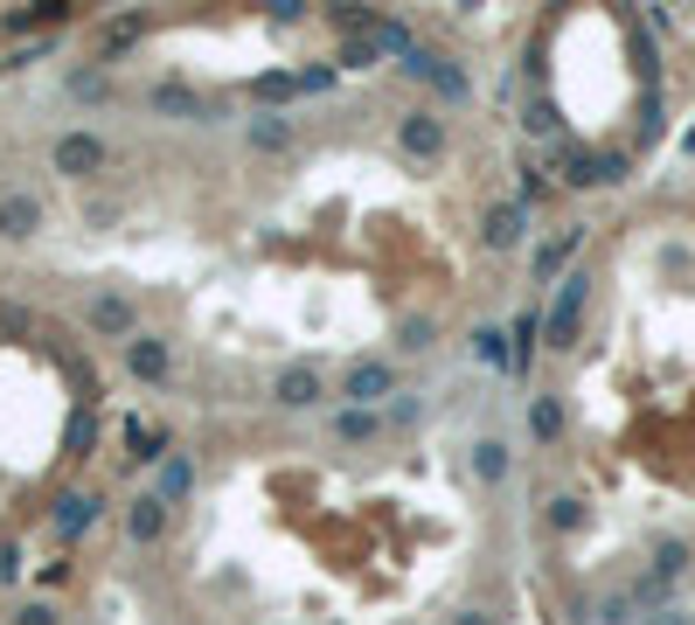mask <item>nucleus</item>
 Here are the masks:
<instances>
[{"label":"nucleus","mask_w":695,"mask_h":625,"mask_svg":"<svg viewBox=\"0 0 695 625\" xmlns=\"http://www.w3.org/2000/svg\"><path fill=\"white\" fill-rule=\"evenodd\" d=\"M397 146H404L410 160H439V154H445L439 111H404V119H397Z\"/></svg>","instance_id":"nucleus-1"},{"label":"nucleus","mask_w":695,"mask_h":625,"mask_svg":"<svg viewBox=\"0 0 695 625\" xmlns=\"http://www.w3.org/2000/svg\"><path fill=\"white\" fill-rule=\"evenodd\" d=\"M98 167H105V140H98V132H63V140H56V175L84 181V175H98Z\"/></svg>","instance_id":"nucleus-2"},{"label":"nucleus","mask_w":695,"mask_h":625,"mask_svg":"<svg viewBox=\"0 0 695 625\" xmlns=\"http://www.w3.org/2000/svg\"><path fill=\"white\" fill-rule=\"evenodd\" d=\"M390 389H397V375H390L383 362H355V369H348V383H341V396H348L355 410H375Z\"/></svg>","instance_id":"nucleus-3"},{"label":"nucleus","mask_w":695,"mask_h":625,"mask_svg":"<svg viewBox=\"0 0 695 625\" xmlns=\"http://www.w3.org/2000/svg\"><path fill=\"white\" fill-rule=\"evenodd\" d=\"M272 404H278V410H307V404H321V369H313V362L286 369V375L272 383Z\"/></svg>","instance_id":"nucleus-4"},{"label":"nucleus","mask_w":695,"mask_h":625,"mask_svg":"<svg viewBox=\"0 0 695 625\" xmlns=\"http://www.w3.org/2000/svg\"><path fill=\"white\" fill-rule=\"evenodd\" d=\"M404 70H410V77H424V84H439L445 98H466V77L445 63V56H431V49H404Z\"/></svg>","instance_id":"nucleus-5"},{"label":"nucleus","mask_w":695,"mask_h":625,"mask_svg":"<svg viewBox=\"0 0 695 625\" xmlns=\"http://www.w3.org/2000/svg\"><path fill=\"white\" fill-rule=\"evenodd\" d=\"M43 230V202L35 195H8L0 202V237H35Z\"/></svg>","instance_id":"nucleus-6"},{"label":"nucleus","mask_w":695,"mask_h":625,"mask_svg":"<svg viewBox=\"0 0 695 625\" xmlns=\"http://www.w3.org/2000/svg\"><path fill=\"white\" fill-rule=\"evenodd\" d=\"M577 307H585V278H571V286H563V299L550 307V348H563V340H571V320H577Z\"/></svg>","instance_id":"nucleus-7"},{"label":"nucleus","mask_w":695,"mask_h":625,"mask_svg":"<svg viewBox=\"0 0 695 625\" xmlns=\"http://www.w3.org/2000/svg\"><path fill=\"white\" fill-rule=\"evenodd\" d=\"M133 375H140V383H160V375H167V340L133 334Z\"/></svg>","instance_id":"nucleus-8"},{"label":"nucleus","mask_w":695,"mask_h":625,"mask_svg":"<svg viewBox=\"0 0 695 625\" xmlns=\"http://www.w3.org/2000/svg\"><path fill=\"white\" fill-rule=\"evenodd\" d=\"M160 528H167V507H160L154 494H140V501H133V515H125V536H133V542H154Z\"/></svg>","instance_id":"nucleus-9"},{"label":"nucleus","mask_w":695,"mask_h":625,"mask_svg":"<svg viewBox=\"0 0 695 625\" xmlns=\"http://www.w3.org/2000/svg\"><path fill=\"white\" fill-rule=\"evenodd\" d=\"M188 480H195V472H188V459H160V472H154V501L175 507V501L188 494Z\"/></svg>","instance_id":"nucleus-10"},{"label":"nucleus","mask_w":695,"mask_h":625,"mask_svg":"<svg viewBox=\"0 0 695 625\" xmlns=\"http://www.w3.org/2000/svg\"><path fill=\"white\" fill-rule=\"evenodd\" d=\"M91 515H98V501H91V494H63V501H56V528H63V536H84Z\"/></svg>","instance_id":"nucleus-11"},{"label":"nucleus","mask_w":695,"mask_h":625,"mask_svg":"<svg viewBox=\"0 0 695 625\" xmlns=\"http://www.w3.org/2000/svg\"><path fill=\"white\" fill-rule=\"evenodd\" d=\"M91 327L98 334H133V307H125V299H98V307H91Z\"/></svg>","instance_id":"nucleus-12"},{"label":"nucleus","mask_w":695,"mask_h":625,"mask_svg":"<svg viewBox=\"0 0 695 625\" xmlns=\"http://www.w3.org/2000/svg\"><path fill=\"white\" fill-rule=\"evenodd\" d=\"M487 243H494V251H508V243H522V208H515V202L487 216Z\"/></svg>","instance_id":"nucleus-13"},{"label":"nucleus","mask_w":695,"mask_h":625,"mask_svg":"<svg viewBox=\"0 0 695 625\" xmlns=\"http://www.w3.org/2000/svg\"><path fill=\"white\" fill-rule=\"evenodd\" d=\"M474 472H480L487 486H494V480H508V445H494V438H487V445L474 452Z\"/></svg>","instance_id":"nucleus-14"},{"label":"nucleus","mask_w":695,"mask_h":625,"mask_svg":"<svg viewBox=\"0 0 695 625\" xmlns=\"http://www.w3.org/2000/svg\"><path fill=\"white\" fill-rule=\"evenodd\" d=\"M154 111H175V119H202V98H188V91L160 84V91H154Z\"/></svg>","instance_id":"nucleus-15"},{"label":"nucleus","mask_w":695,"mask_h":625,"mask_svg":"<svg viewBox=\"0 0 695 625\" xmlns=\"http://www.w3.org/2000/svg\"><path fill=\"white\" fill-rule=\"evenodd\" d=\"M334 431H341V438H375L383 424H375V410H341V417H334Z\"/></svg>","instance_id":"nucleus-16"},{"label":"nucleus","mask_w":695,"mask_h":625,"mask_svg":"<svg viewBox=\"0 0 695 625\" xmlns=\"http://www.w3.org/2000/svg\"><path fill=\"white\" fill-rule=\"evenodd\" d=\"M286 140H292V125H286V119H257V125H251V146H272V154H278Z\"/></svg>","instance_id":"nucleus-17"},{"label":"nucleus","mask_w":695,"mask_h":625,"mask_svg":"<svg viewBox=\"0 0 695 625\" xmlns=\"http://www.w3.org/2000/svg\"><path fill=\"white\" fill-rule=\"evenodd\" d=\"M474 354H480L487 369H501V362H508V348H501V334H494V327H480V334H474Z\"/></svg>","instance_id":"nucleus-18"},{"label":"nucleus","mask_w":695,"mask_h":625,"mask_svg":"<svg viewBox=\"0 0 695 625\" xmlns=\"http://www.w3.org/2000/svg\"><path fill=\"white\" fill-rule=\"evenodd\" d=\"M529 424H536V438H556V431H563V410L550 404V396H542V404L529 410Z\"/></svg>","instance_id":"nucleus-19"},{"label":"nucleus","mask_w":695,"mask_h":625,"mask_svg":"<svg viewBox=\"0 0 695 625\" xmlns=\"http://www.w3.org/2000/svg\"><path fill=\"white\" fill-rule=\"evenodd\" d=\"M571 243H577V230H571V237H556V243H550V251H536V278H550V272H556V264H563V257H571Z\"/></svg>","instance_id":"nucleus-20"},{"label":"nucleus","mask_w":695,"mask_h":625,"mask_svg":"<svg viewBox=\"0 0 695 625\" xmlns=\"http://www.w3.org/2000/svg\"><path fill=\"white\" fill-rule=\"evenodd\" d=\"M14 625H63V618H56L49 604H22V612H14Z\"/></svg>","instance_id":"nucleus-21"}]
</instances>
